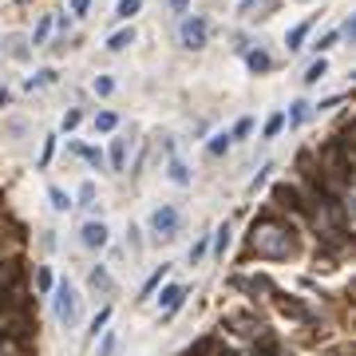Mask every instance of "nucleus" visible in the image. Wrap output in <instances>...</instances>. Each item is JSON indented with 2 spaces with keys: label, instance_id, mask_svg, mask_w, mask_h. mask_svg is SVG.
Here are the masks:
<instances>
[{
  "label": "nucleus",
  "instance_id": "obj_1",
  "mask_svg": "<svg viewBox=\"0 0 356 356\" xmlns=\"http://www.w3.org/2000/svg\"><path fill=\"white\" fill-rule=\"evenodd\" d=\"M206 40H210V20H206V16L182 20V44H186V48H206Z\"/></svg>",
  "mask_w": 356,
  "mask_h": 356
},
{
  "label": "nucleus",
  "instance_id": "obj_2",
  "mask_svg": "<svg viewBox=\"0 0 356 356\" xmlns=\"http://www.w3.org/2000/svg\"><path fill=\"white\" fill-rule=\"evenodd\" d=\"M151 229L159 234V238H175L178 234V210L175 206H159L151 214Z\"/></svg>",
  "mask_w": 356,
  "mask_h": 356
},
{
  "label": "nucleus",
  "instance_id": "obj_3",
  "mask_svg": "<svg viewBox=\"0 0 356 356\" xmlns=\"http://www.w3.org/2000/svg\"><path fill=\"white\" fill-rule=\"evenodd\" d=\"M56 313H60L64 325L76 321V289H72V285H60V293H56Z\"/></svg>",
  "mask_w": 356,
  "mask_h": 356
},
{
  "label": "nucleus",
  "instance_id": "obj_4",
  "mask_svg": "<svg viewBox=\"0 0 356 356\" xmlns=\"http://www.w3.org/2000/svg\"><path fill=\"white\" fill-rule=\"evenodd\" d=\"M83 245L103 250V245H107V226H103V222H88V226H83Z\"/></svg>",
  "mask_w": 356,
  "mask_h": 356
},
{
  "label": "nucleus",
  "instance_id": "obj_5",
  "mask_svg": "<svg viewBox=\"0 0 356 356\" xmlns=\"http://www.w3.org/2000/svg\"><path fill=\"white\" fill-rule=\"evenodd\" d=\"M182 297H186V289H182V285H170V289H166L163 297H159V305H163L166 313H170V309H178V305H182Z\"/></svg>",
  "mask_w": 356,
  "mask_h": 356
},
{
  "label": "nucleus",
  "instance_id": "obj_6",
  "mask_svg": "<svg viewBox=\"0 0 356 356\" xmlns=\"http://www.w3.org/2000/svg\"><path fill=\"white\" fill-rule=\"evenodd\" d=\"M131 44H135V28H123V32H115V36L107 40L111 51H123V48H131Z\"/></svg>",
  "mask_w": 356,
  "mask_h": 356
},
{
  "label": "nucleus",
  "instance_id": "obj_7",
  "mask_svg": "<svg viewBox=\"0 0 356 356\" xmlns=\"http://www.w3.org/2000/svg\"><path fill=\"white\" fill-rule=\"evenodd\" d=\"M166 175H170V182H178V186H186V182H191V170H186V163H178V159H170Z\"/></svg>",
  "mask_w": 356,
  "mask_h": 356
},
{
  "label": "nucleus",
  "instance_id": "obj_8",
  "mask_svg": "<svg viewBox=\"0 0 356 356\" xmlns=\"http://www.w3.org/2000/svg\"><path fill=\"white\" fill-rule=\"evenodd\" d=\"M127 163V139H115L111 143V170H123Z\"/></svg>",
  "mask_w": 356,
  "mask_h": 356
},
{
  "label": "nucleus",
  "instance_id": "obj_9",
  "mask_svg": "<svg viewBox=\"0 0 356 356\" xmlns=\"http://www.w3.org/2000/svg\"><path fill=\"white\" fill-rule=\"evenodd\" d=\"M48 83H56V72H51V67H44V72H36V76L28 79L24 88H28V91H36V88H48Z\"/></svg>",
  "mask_w": 356,
  "mask_h": 356
},
{
  "label": "nucleus",
  "instance_id": "obj_10",
  "mask_svg": "<svg viewBox=\"0 0 356 356\" xmlns=\"http://www.w3.org/2000/svg\"><path fill=\"white\" fill-rule=\"evenodd\" d=\"M139 8H143V0H119V4H115V16H119V20H131Z\"/></svg>",
  "mask_w": 356,
  "mask_h": 356
},
{
  "label": "nucleus",
  "instance_id": "obj_11",
  "mask_svg": "<svg viewBox=\"0 0 356 356\" xmlns=\"http://www.w3.org/2000/svg\"><path fill=\"white\" fill-rule=\"evenodd\" d=\"M285 119H289V123H305V119H309V103L297 99V103H293V111L285 115Z\"/></svg>",
  "mask_w": 356,
  "mask_h": 356
},
{
  "label": "nucleus",
  "instance_id": "obj_12",
  "mask_svg": "<svg viewBox=\"0 0 356 356\" xmlns=\"http://www.w3.org/2000/svg\"><path fill=\"white\" fill-rule=\"evenodd\" d=\"M48 198H51V206H56V210H72V198H67V194L60 191V186H51Z\"/></svg>",
  "mask_w": 356,
  "mask_h": 356
},
{
  "label": "nucleus",
  "instance_id": "obj_13",
  "mask_svg": "<svg viewBox=\"0 0 356 356\" xmlns=\"http://www.w3.org/2000/svg\"><path fill=\"white\" fill-rule=\"evenodd\" d=\"M309 28H313V24H297L289 36H285V44H289V48H301V40L309 36Z\"/></svg>",
  "mask_w": 356,
  "mask_h": 356
},
{
  "label": "nucleus",
  "instance_id": "obj_14",
  "mask_svg": "<svg viewBox=\"0 0 356 356\" xmlns=\"http://www.w3.org/2000/svg\"><path fill=\"white\" fill-rule=\"evenodd\" d=\"M48 32H51V16H44V20H40V24H36V32H32V44H36V48H40V44L48 40Z\"/></svg>",
  "mask_w": 356,
  "mask_h": 356
},
{
  "label": "nucleus",
  "instance_id": "obj_15",
  "mask_svg": "<svg viewBox=\"0 0 356 356\" xmlns=\"http://www.w3.org/2000/svg\"><path fill=\"white\" fill-rule=\"evenodd\" d=\"M325 72H329V64H325V60H317V64H309L305 83H317V79H325Z\"/></svg>",
  "mask_w": 356,
  "mask_h": 356
},
{
  "label": "nucleus",
  "instance_id": "obj_16",
  "mask_svg": "<svg viewBox=\"0 0 356 356\" xmlns=\"http://www.w3.org/2000/svg\"><path fill=\"white\" fill-rule=\"evenodd\" d=\"M250 67L254 72H269V56L266 51H250Z\"/></svg>",
  "mask_w": 356,
  "mask_h": 356
},
{
  "label": "nucleus",
  "instance_id": "obj_17",
  "mask_svg": "<svg viewBox=\"0 0 356 356\" xmlns=\"http://www.w3.org/2000/svg\"><path fill=\"white\" fill-rule=\"evenodd\" d=\"M226 147H229V135H226V131L210 139V154H226Z\"/></svg>",
  "mask_w": 356,
  "mask_h": 356
},
{
  "label": "nucleus",
  "instance_id": "obj_18",
  "mask_svg": "<svg viewBox=\"0 0 356 356\" xmlns=\"http://www.w3.org/2000/svg\"><path fill=\"white\" fill-rule=\"evenodd\" d=\"M281 127H285V115H273V119L266 123V139H273V135H277Z\"/></svg>",
  "mask_w": 356,
  "mask_h": 356
},
{
  "label": "nucleus",
  "instance_id": "obj_19",
  "mask_svg": "<svg viewBox=\"0 0 356 356\" xmlns=\"http://www.w3.org/2000/svg\"><path fill=\"white\" fill-rule=\"evenodd\" d=\"M115 123H119V119H115L111 111H103V115H95V127H99V131H111Z\"/></svg>",
  "mask_w": 356,
  "mask_h": 356
},
{
  "label": "nucleus",
  "instance_id": "obj_20",
  "mask_svg": "<svg viewBox=\"0 0 356 356\" xmlns=\"http://www.w3.org/2000/svg\"><path fill=\"white\" fill-rule=\"evenodd\" d=\"M76 151H79V154H83V159H88V163H95V166H99V163H103V154H99V151H95V147H79V143H76Z\"/></svg>",
  "mask_w": 356,
  "mask_h": 356
},
{
  "label": "nucleus",
  "instance_id": "obj_21",
  "mask_svg": "<svg viewBox=\"0 0 356 356\" xmlns=\"http://www.w3.org/2000/svg\"><path fill=\"white\" fill-rule=\"evenodd\" d=\"M91 285H95V289H111V277H107V273H99V269H95V273H91Z\"/></svg>",
  "mask_w": 356,
  "mask_h": 356
},
{
  "label": "nucleus",
  "instance_id": "obj_22",
  "mask_svg": "<svg viewBox=\"0 0 356 356\" xmlns=\"http://www.w3.org/2000/svg\"><path fill=\"white\" fill-rule=\"evenodd\" d=\"M250 131H254V123H250V119H242V123H238V127H234V135H229V139H245V135H250Z\"/></svg>",
  "mask_w": 356,
  "mask_h": 356
},
{
  "label": "nucleus",
  "instance_id": "obj_23",
  "mask_svg": "<svg viewBox=\"0 0 356 356\" xmlns=\"http://www.w3.org/2000/svg\"><path fill=\"white\" fill-rule=\"evenodd\" d=\"M229 245V226H218V254H226Z\"/></svg>",
  "mask_w": 356,
  "mask_h": 356
},
{
  "label": "nucleus",
  "instance_id": "obj_24",
  "mask_svg": "<svg viewBox=\"0 0 356 356\" xmlns=\"http://www.w3.org/2000/svg\"><path fill=\"white\" fill-rule=\"evenodd\" d=\"M88 4L91 0H72V16H88Z\"/></svg>",
  "mask_w": 356,
  "mask_h": 356
},
{
  "label": "nucleus",
  "instance_id": "obj_25",
  "mask_svg": "<svg viewBox=\"0 0 356 356\" xmlns=\"http://www.w3.org/2000/svg\"><path fill=\"white\" fill-rule=\"evenodd\" d=\"M95 91H99V95H111L115 83H111V79H95Z\"/></svg>",
  "mask_w": 356,
  "mask_h": 356
},
{
  "label": "nucleus",
  "instance_id": "obj_26",
  "mask_svg": "<svg viewBox=\"0 0 356 356\" xmlns=\"http://www.w3.org/2000/svg\"><path fill=\"white\" fill-rule=\"evenodd\" d=\"M79 198H83V206H91V202H95V186H91V182H88V186L79 191Z\"/></svg>",
  "mask_w": 356,
  "mask_h": 356
},
{
  "label": "nucleus",
  "instance_id": "obj_27",
  "mask_svg": "<svg viewBox=\"0 0 356 356\" xmlns=\"http://www.w3.org/2000/svg\"><path fill=\"white\" fill-rule=\"evenodd\" d=\"M76 123H79V111H67V115H64V131H72Z\"/></svg>",
  "mask_w": 356,
  "mask_h": 356
},
{
  "label": "nucleus",
  "instance_id": "obj_28",
  "mask_svg": "<svg viewBox=\"0 0 356 356\" xmlns=\"http://www.w3.org/2000/svg\"><path fill=\"white\" fill-rule=\"evenodd\" d=\"M186 4H191V0H170V13L182 16V13H186Z\"/></svg>",
  "mask_w": 356,
  "mask_h": 356
},
{
  "label": "nucleus",
  "instance_id": "obj_29",
  "mask_svg": "<svg viewBox=\"0 0 356 356\" xmlns=\"http://www.w3.org/2000/svg\"><path fill=\"white\" fill-rule=\"evenodd\" d=\"M8 99H13V95H8V91L0 88V107H8Z\"/></svg>",
  "mask_w": 356,
  "mask_h": 356
}]
</instances>
